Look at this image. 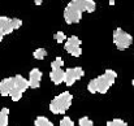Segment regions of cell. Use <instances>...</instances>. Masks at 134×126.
Here are the masks:
<instances>
[{"label":"cell","mask_w":134,"mask_h":126,"mask_svg":"<svg viewBox=\"0 0 134 126\" xmlns=\"http://www.w3.org/2000/svg\"><path fill=\"white\" fill-rule=\"evenodd\" d=\"M116 78H117V73L112 69H107L104 74H102L100 77H96L87 84V90L91 94H96V92L105 94L109 90V87L115 83Z\"/></svg>","instance_id":"cell-1"},{"label":"cell","mask_w":134,"mask_h":126,"mask_svg":"<svg viewBox=\"0 0 134 126\" xmlns=\"http://www.w3.org/2000/svg\"><path fill=\"white\" fill-rule=\"evenodd\" d=\"M73 95L69 91H64L60 95L55 96L49 103V111L53 114H64L72 105Z\"/></svg>","instance_id":"cell-2"},{"label":"cell","mask_w":134,"mask_h":126,"mask_svg":"<svg viewBox=\"0 0 134 126\" xmlns=\"http://www.w3.org/2000/svg\"><path fill=\"white\" fill-rule=\"evenodd\" d=\"M113 43L117 47V49L124 51L126 48H129L133 43V37L130 34H128L126 31H124L122 29L117 27L113 31Z\"/></svg>","instance_id":"cell-3"},{"label":"cell","mask_w":134,"mask_h":126,"mask_svg":"<svg viewBox=\"0 0 134 126\" xmlns=\"http://www.w3.org/2000/svg\"><path fill=\"white\" fill-rule=\"evenodd\" d=\"M22 26V21L20 18H8L5 16L0 17V33L3 35H8L14 30H18Z\"/></svg>","instance_id":"cell-4"},{"label":"cell","mask_w":134,"mask_h":126,"mask_svg":"<svg viewBox=\"0 0 134 126\" xmlns=\"http://www.w3.org/2000/svg\"><path fill=\"white\" fill-rule=\"evenodd\" d=\"M85 76V72L82 68H69L64 72V82L66 86H73L78 79H81Z\"/></svg>","instance_id":"cell-5"},{"label":"cell","mask_w":134,"mask_h":126,"mask_svg":"<svg viewBox=\"0 0 134 126\" xmlns=\"http://www.w3.org/2000/svg\"><path fill=\"white\" fill-rule=\"evenodd\" d=\"M68 5L72 7V8H74L80 13H82V12L92 13L96 9V4L92 0H72Z\"/></svg>","instance_id":"cell-6"},{"label":"cell","mask_w":134,"mask_h":126,"mask_svg":"<svg viewBox=\"0 0 134 126\" xmlns=\"http://www.w3.org/2000/svg\"><path fill=\"white\" fill-rule=\"evenodd\" d=\"M65 51L70 53L74 57H80L82 55V48H81V41L78 37L72 35L66 42H65Z\"/></svg>","instance_id":"cell-7"},{"label":"cell","mask_w":134,"mask_h":126,"mask_svg":"<svg viewBox=\"0 0 134 126\" xmlns=\"http://www.w3.org/2000/svg\"><path fill=\"white\" fill-rule=\"evenodd\" d=\"M82 18V13H80L78 10H76L74 8L66 5V8L64 9V20L68 25L72 24H78Z\"/></svg>","instance_id":"cell-8"},{"label":"cell","mask_w":134,"mask_h":126,"mask_svg":"<svg viewBox=\"0 0 134 126\" xmlns=\"http://www.w3.org/2000/svg\"><path fill=\"white\" fill-rule=\"evenodd\" d=\"M42 77H43V73H42V72H41L38 68L31 69L30 76H29V79H27L29 87H31V88H38V87L41 86Z\"/></svg>","instance_id":"cell-9"},{"label":"cell","mask_w":134,"mask_h":126,"mask_svg":"<svg viewBox=\"0 0 134 126\" xmlns=\"http://www.w3.org/2000/svg\"><path fill=\"white\" fill-rule=\"evenodd\" d=\"M14 86V79L13 77H8L5 79H3L0 82V95L1 96H8L9 91L12 90V87Z\"/></svg>","instance_id":"cell-10"},{"label":"cell","mask_w":134,"mask_h":126,"mask_svg":"<svg viewBox=\"0 0 134 126\" xmlns=\"http://www.w3.org/2000/svg\"><path fill=\"white\" fill-rule=\"evenodd\" d=\"M14 79V87H17L21 92L26 91L29 88V83H27V79H25L21 74H17L16 77H13Z\"/></svg>","instance_id":"cell-11"},{"label":"cell","mask_w":134,"mask_h":126,"mask_svg":"<svg viewBox=\"0 0 134 126\" xmlns=\"http://www.w3.org/2000/svg\"><path fill=\"white\" fill-rule=\"evenodd\" d=\"M49 78L55 84H60L64 82V70L63 69H57V70H52L49 73Z\"/></svg>","instance_id":"cell-12"},{"label":"cell","mask_w":134,"mask_h":126,"mask_svg":"<svg viewBox=\"0 0 134 126\" xmlns=\"http://www.w3.org/2000/svg\"><path fill=\"white\" fill-rule=\"evenodd\" d=\"M34 125L35 126H53V124H52L51 120H48L44 116H38L35 118V121H34Z\"/></svg>","instance_id":"cell-13"},{"label":"cell","mask_w":134,"mask_h":126,"mask_svg":"<svg viewBox=\"0 0 134 126\" xmlns=\"http://www.w3.org/2000/svg\"><path fill=\"white\" fill-rule=\"evenodd\" d=\"M22 94L24 92H21L17 87H12V90L9 91V95L8 96H10V99L13 100V101H18V100H21V98H22Z\"/></svg>","instance_id":"cell-14"},{"label":"cell","mask_w":134,"mask_h":126,"mask_svg":"<svg viewBox=\"0 0 134 126\" xmlns=\"http://www.w3.org/2000/svg\"><path fill=\"white\" fill-rule=\"evenodd\" d=\"M8 117H9V109L8 108H3L0 111V126L8 125Z\"/></svg>","instance_id":"cell-15"},{"label":"cell","mask_w":134,"mask_h":126,"mask_svg":"<svg viewBox=\"0 0 134 126\" xmlns=\"http://www.w3.org/2000/svg\"><path fill=\"white\" fill-rule=\"evenodd\" d=\"M64 65V60L61 57H56L52 62H51V69L52 70H57V69H61V66Z\"/></svg>","instance_id":"cell-16"},{"label":"cell","mask_w":134,"mask_h":126,"mask_svg":"<svg viewBox=\"0 0 134 126\" xmlns=\"http://www.w3.org/2000/svg\"><path fill=\"white\" fill-rule=\"evenodd\" d=\"M33 55H34V59H37V60H43L46 56H47V51H46L44 48H37Z\"/></svg>","instance_id":"cell-17"},{"label":"cell","mask_w":134,"mask_h":126,"mask_svg":"<svg viewBox=\"0 0 134 126\" xmlns=\"http://www.w3.org/2000/svg\"><path fill=\"white\" fill-rule=\"evenodd\" d=\"M107 126H128V124L124 121V120H120V118H115L112 121H108Z\"/></svg>","instance_id":"cell-18"},{"label":"cell","mask_w":134,"mask_h":126,"mask_svg":"<svg viewBox=\"0 0 134 126\" xmlns=\"http://www.w3.org/2000/svg\"><path fill=\"white\" fill-rule=\"evenodd\" d=\"M80 126H94L92 120H90L89 117H81L80 118Z\"/></svg>","instance_id":"cell-19"},{"label":"cell","mask_w":134,"mask_h":126,"mask_svg":"<svg viewBox=\"0 0 134 126\" xmlns=\"http://www.w3.org/2000/svg\"><path fill=\"white\" fill-rule=\"evenodd\" d=\"M65 39H66V35H65L63 31H57V33L55 34V41L57 43H63Z\"/></svg>","instance_id":"cell-20"},{"label":"cell","mask_w":134,"mask_h":126,"mask_svg":"<svg viewBox=\"0 0 134 126\" xmlns=\"http://www.w3.org/2000/svg\"><path fill=\"white\" fill-rule=\"evenodd\" d=\"M60 126H74V122L72 121L70 117H64L60 121Z\"/></svg>","instance_id":"cell-21"},{"label":"cell","mask_w":134,"mask_h":126,"mask_svg":"<svg viewBox=\"0 0 134 126\" xmlns=\"http://www.w3.org/2000/svg\"><path fill=\"white\" fill-rule=\"evenodd\" d=\"M35 4H37V5H41V4H42V1H41V0H37V1H35Z\"/></svg>","instance_id":"cell-22"},{"label":"cell","mask_w":134,"mask_h":126,"mask_svg":"<svg viewBox=\"0 0 134 126\" xmlns=\"http://www.w3.org/2000/svg\"><path fill=\"white\" fill-rule=\"evenodd\" d=\"M3 38H4V35H3V34L0 33V43H1V41H3Z\"/></svg>","instance_id":"cell-23"},{"label":"cell","mask_w":134,"mask_h":126,"mask_svg":"<svg viewBox=\"0 0 134 126\" xmlns=\"http://www.w3.org/2000/svg\"><path fill=\"white\" fill-rule=\"evenodd\" d=\"M133 86H134V79H133Z\"/></svg>","instance_id":"cell-24"}]
</instances>
